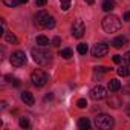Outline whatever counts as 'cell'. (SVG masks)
Instances as JSON below:
<instances>
[{
    "label": "cell",
    "mask_w": 130,
    "mask_h": 130,
    "mask_svg": "<svg viewBox=\"0 0 130 130\" xmlns=\"http://www.w3.org/2000/svg\"><path fill=\"white\" fill-rule=\"evenodd\" d=\"M77 106H78L80 109H84V107L87 106V101H86L84 98H81V100H78V101H77Z\"/></svg>",
    "instance_id": "25"
},
{
    "label": "cell",
    "mask_w": 130,
    "mask_h": 130,
    "mask_svg": "<svg viewBox=\"0 0 130 130\" xmlns=\"http://www.w3.org/2000/svg\"><path fill=\"white\" fill-rule=\"evenodd\" d=\"M52 98H54V95H52V93H47V95L44 96V101H51Z\"/></svg>",
    "instance_id": "31"
},
{
    "label": "cell",
    "mask_w": 130,
    "mask_h": 130,
    "mask_svg": "<svg viewBox=\"0 0 130 130\" xmlns=\"http://www.w3.org/2000/svg\"><path fill=\"white\" fill-rule=\"evenodd\" d=\"M77 51H78V54H80V55H86V54H87V51H89V46H87L86 43H80V44H78V47H77Z\"/></svg>",
    "instance_id": "19"
},
{
    "label": "cell",
    "mask_w": 130,
    "mask_h": 130,
    "mask_svg": "<svg viewBox=\"0 0 130 130\" xmlns=\"http://www.w3.org/2000/svg\"><path fill=\"white\" fill-rule=\"evenodd\" d=\"M107 87H109V90H110V92H118V90L121 89V83H119L116 78H113V80H110V81H109Z\"/></svg>",
    "instance_id": "13"
},
{
    "label": "cell",
    "mask_w": 130,
    "mask_h": 130,
    "mask_svg": "<svg viewBox=\"0 0 130 130\" xmlns=\"http://www.w3.org/2000/svg\"><path fill=\"white\" fill-rule=\"evenodd\" d=\"M106 95H107V90H106V87H103L101 84L95 86V87L90 90V98H92L93 101H100V100H104V98H106Z\"/></svg>",
    "instance_id": "8"
},
{
    "label": "cell",
    "mask_w": 130,
    "mask_h": 130,
    "mask_svg": "<svg viewBox=\"0 0 130 130\" xmlns=\"http://www.w3.org/2000/svg\"><path fill=\"white\" fill-rule=\"evenodd\" d=\"M84 2L89 3V5H93V3H95V0H84Z\"/></svg>",
    "instance_id": "34"
},
{
    "label": "cell",
    "mask_w": 130,
    "mask_h": 130,
    "mask_svg": "<svg viewBox=\"0 0 130 130\" xmlns=\"http://www.w3.org/2000/svg\"><path fill=\"white\" fill-rule=\"evenodd\" d=\"M118 75H119V77H127V75H130V68H128V64H127V66H121V68L118 69Z\"/></svg>",
    "instance_id": "18"
},
{
    "label": "cell",
    "mask_w": 130,
    "mask_h": 130,
    "mask_svg": "<svg viewBox=\"0 0 130 130\" xmlns=\"http://www.w3.org/2000/svg\"><path fill=\"white\" fill-rule=\"evenodd\" d=\"M46 3H47V0H35V5H37L38 8H43Z\"/></svg>",
    "instance_id": "26"
},
{
    "label": "cell",
    "mask_w": 130,
    "mask_h": 130,
    "mask_svg": "<svg viewBox=\"0 0 130 130\" xmlns=\"http://www.w3.org/2000/svg\"><path fill=\"white\" fill-rule=\"evenodd\" d=\"M60 6L63 11H68L71 8V0H60Z\"/></svg>",
    "instance_id": "21"
},
{
    "label": "cell",
    "mask_w": 130,
    "mask_h": 130,
    "mask_svg": "<svg viewBox=\"0 0 130 130\" xmlns=\"http://www.w3.org/2000/svg\"><path fill=\"white\" fill-rule=\"evenodd\" d=\"M93 124L96 128H101V130H107V128H112L115 125V121L110 115H106V113H101L98 116H95L93 119Z\"/></svg>",
    "instance_id": "4"
},
{
    "label": "cell",
    "mask_w": 130,
    "mask_h": 130,
    "mask_svg": "<svg viewBox=\"0 0 130 130\" xmlns=\"http://www.w3.org/2000/svg\"><path fill=\"white\" fill-rule=\"evenodd\" d=\"M9 61H11V64L14 68H20V66H23V64L26 63V54L23 51H15V52L11 54Z\"/></svg>",
    "instance_id": "6"
},
{
    "label": "cell",
    "mask_w": 130,
    "mask_h": 130,
    "mask_svg": "<svg viewBox=\"0 0 130 130\" xmlns=\"http://www.w3.org/2000/svg\"><path fill=\"white\" fill-rule=\"evenodd\" d=\"M51 44H52V46H55V47H58V46L61 44V38H60V37H54V38H52V41H51Z\"/></svg>",
    "instance_id": "24"
},
{
    "label": "cell",
    "mask_w": 130,
    "mask_h": 130,
    "mask_svg": "<svg viewBox=\"0 0 130 130\" xmlns=\"http://www.w3.org/2000/svg\"><path fill=\"white\" fill-rule=\"evenodd\" d=\"M72 55H74V52H72L71 47H63V49H60V57H63V58L69 60Z\"/></svg>",
    "instance_id": "16"
},
{
    "label": "cell",
    "mask_w": 130,
    "mask_h": 130,
    "mask_svg": "<svg viewBox=\"0 0 130 130\" xmlns=\"http://www.w3.org/2000/svg\"><path fill=\"white\" fill-rule=\"evenodd\" d=\"M31 81H32L34 86L43 87V86H46V83L49 81V77H47V74H46L44 71L37 69V71H34V72L31 74Z\"/></svg>",
    "instance_id": "5"
},
{
    "label": "cell",
    "mask_w": 130,
    "mask_h": 130,
    "mask_svg": "<svg viewBox=\"0 0 130 130\" xmlns=\"http://www.w3.org/2000/svg\"><path fill=\"white\" fill-rule=\"evenodd\" d=\"M124 20H125V22H130V11L124 14Z\"/></svg>",
    "instance_id": "32"
},
{
    "label": "cell",
    "mask_w": 130,
    "mask_h": 130,
    "mask_svg": "<svg viewBox=\"0 0 130 130\" xmlns=\"http://www.w3.org/2000/svg\"><path fill=\"white\" fill-rule=\"evenodd\" d=\"M127 115L130 116V104H128V107H127Z\"/></svg>",
    "instance_id": "36"
},
{
    "label": "cell",
    "mask_w": 130,
    "mask_h": 130,
    "mask_svg": "<svg viewBox=\"0 0 130 130\" xmlns=\"http://www.w3.org/2000/svg\"><path fill=\"white\" fill-rule=\"evenodd\" d=\"M124 92H125L127 95H130V86H127V87H124Z\"/></svg>",
    "instance_id": "33"
},
{
    "label": "cell",
    "mask_w": 130,
    "mask_h": 130,
    "mask_svg": "<svg viewBox=\"0 0 130 130\" xmlns=\"http://www.w3.org/2000/svg\"><path fill=\"white\" fill-rule=\"evenodd\" d=\"M101 8H103V11H106V12H110V11L115 8V2H113V0H104Z\"/></svg>",
    "instance_id": "15"
},
{
    "label": "cell",
    "mask_w": 130,
    "mask_h": 130,
    "mask_svg": "<svg viewBox=\"0 0 130 130\" xmlns=\"http://www.w3.org/2000/svg\"><path fill=\"white\" fill-rule=\"evenodd\" d=\"M107 106H109V107H113V109H118L119 106H122V101H121V98H118V96H110V98L107 100Z\"/></svg>",
    "instance_id": "12"
},
{
    "label": "cell",
    "mask_w": 130,
    "mask_h": 130,
    "mask_svg": "<svg viewBox=\"0 0 130 130\" xmlns=\"http://www.w3.org/2000/svg\"><path fill=\"white\" fill-rule=\"evenodd\" d=\"M107 52H109V46L106 43H96L92 49V55L96 57V58H101V57L107 55Z\"/></svg>",
    "instance_id": "9"
},
{
    "label": "cell",
    "mask_w": 130,
    "mask_h": 130,
    "mask_svg": "<svg viewBox=\"0 0 130 130\" xmlns=\"http://www.w3.org/2000/svg\"><path fill=\"white\" fill-rule=\"evenodd\" d=\"M35 25L40 28H44V29H52L55 26V19L52 15H49L46 11H40L35 15Z\"/></svg>",
    "instance_id": "2"
},
{
    "label": "cell",
    "mask_w": 130,
    "mask_h": 130,
    "mask_svg": "<svg viewBox=\"0 0 130 130\" xmlns=\"http://www.w3.org/2000/svg\"><path fill=\"white\" fill-rule=\"evenodd\" d=\"M22 101H23L25 104H28V106H32L35 100H34V95H32L31 92H28V90H26V92H23V93H22Z\"/></svg>",
    "instance_id": "11"
},
{
    "label": "cell",
    "mask_w": 130,
    "mask_h": 130,
    "mask_svg": "<svg viewBox=\"0 0 130 130\" xmlns=\"http://www.w3.org/2000/svg\"><path fill=\"white\" fill-rule=\"evenodd\" d=\"M78 128H81V130H89V128H90V121H89V118H80V119H78Z\"/></svg>",
    "instance_id": "14"
},
{
    "label": "cell",
    "mask_w": 130,
    "mask_h": 130,
    "mask_svg": "<svg viewBox=\"0 0 130 130\" xmlns=\"http://www.w3.org/2000/svg\"><path fill=\"white\" fill-rule=\"evenodd\" d=\"M5 38H6V41H8V43H12V44H17V43H19V40H17V37H15L14 34H11V32H8V34H5Z\"/></svg>",
    "instance_id": "20"
},
{
    "label": "cell",
    "mask_w": 130,
    "mask_h": 130,
    "mask_svg": "<svg viewBox=\"0 0 130 130\" xmlns=\"http://www.w3.org/2000/svg\"><path fill=\"white\" fill-rule=\"evenodd\" d=\"M31 55H32V58H34V61H35L37 64H41V66L47 64V63L52 60L51 52H47L46 49H43V46H40V47H32Z\"/></svg>",
    "instance_id": "1"
},
{
    "label": "cell",
    "mask_w": 130,
    "mask_h": 130,
    "mask_svg": "<svg viewBox=\"0 0 130 130\" xmlns=\"http://www.w3.org/2000/svg\"><path fill=\"white\" fill-rule=\"evenodd\" d=\"M112 60H113V63H115V64H119L122 58H121V55H113V58H112Z\"/></svg>",
    "instance_id": "28"
},
{
    "label": "cell",
    "mask_w": 130,
    "mask_h": 130,
    "mask_svg": "<svg viewBox=\"0 0 130 130\" xmlns=\"http://www.w3.org/2000/svg\"><path fill=\"white\" fill-rule=\"evenodd\" d=\"M101 25H103V29L106 32H109V34L116 32V31L121 29V20L116 15H107V17H104Z\"/></svg>",
    "instance_id": "3"
},
{
    "label": "cell",
    "mask_w": 130,
    "mask_h": 130,
    "mask_svg": "<svg viewBox=\"0 0 130 130\" xmlns=\"http://www.w3.org/2000/svg\"><path fill=\"white\" fill-rule=\"evenodd\" d=\"M3 3H5L6 6H9V8H15L17 5H20L19 0H3Z\"/></svg>",
    "instance_id": "23"
},
{
    "label": "cell",
    "mask_w": 130,
    "mask_h": 130,
    "mask_svg": "<svg viewBox=\"0 0 130 130\" xmlns=\"http://www.w3.org/2000/svg\"><path fill=\"white\" fill-rule=\"evenodd\" d=\"M124 60H125V63H127L128 66H130V51H128V52H127V54L124 55Z\"/></svg>",
    "instance_id": "29"
},
{
    "label": "cell",
    "mask_w": 130,
    "mask_h": 130,
    "mask_svg": "<svg viewBox=\"0 0 130 130\" xmlns=\"http://www.w3.org/2000/svg\"><path fill=\"white\" fill-rule=\"evenodd\" d=\"M19 124H20V127H22V128H29V127H31V124H29V119H28V118H20Z\"/></svg>",
    "instance_id": "22"
},
{
    "label": "cell",
    "mask_w": 130,
    "mask_h": 130,
    "mask_svg": "<svg viewBox=\"0 0 130 130\" xmlns=\"http://www.w3.org/2000/svg\"><path fill=\"white\" fill-rule=\"evenodd\" d=\"M95 71H96V72H103V74H104V72H109L110 69H109V68H104V66H100V68H95Z\"/></svg>",
    "instance_id": "27"
},
{
    "label": "cell",
    "mask_w": 130,
    "mask_h": 130,
    "mask_svg": "<svg viewBox=\"0 0 130 130\" xmlns=\"http://www.w3.org/2000/svg\"><path fill=\"white\" fill-rule=\"evenodd\" d=\"M35 41H37V44H38V46H43V47H44V46H49V44H51L49 38H47V37H44V35H38Z\"/></svg>",
    "instance_id": "17"
},
{
    "label": "cell",
    "mask_w": 130,
    "mask_h": 130,
    "mask_svg": "<svg viewBox=\"0 0 130 130\" xmlns=\"http://www.w3.org/2000/svg\"><path fill=\"white\" fill-rule=\"evenodd\" d=\"M11 83H12V84H14L15 87H19V86H20V80H17V78H14V80H12Z\"/></svg>",
    "instance_id": "30"
},
{
    "label": "cell",
    "mask_w": 130,
    "mask_h": 130,
    "mask_svg": "<svg viewBox=\"0 0 130 130\" xmlns=\"http://www.w3.org/2000/svg\"><path fill=\"white\" fill-rule=\"evenodd\" d=\"M127 44H128V40H127V37H124V35H119V37L113 38V41H112V46L116 47V49H121V47H124V46H127Z\"/></svg>",
    "instance_id": "10"
},
{
    "label": "cell",
    "mask_w": 130,
    "mask_h": 130,
    "mask_svg": "<svg viewBox=\"0 0 130 130\" xmlns=\"http://www.w3.org/2000/svg\"><path fill=\"white\" fill-rule=\"evenodd\" d=\"M19 3H28V0H19Z\"/></svg>",
    "instance_id": "35"
},
{
    "label": "cell",
    "mask_w": 130,
    "mask_h": 130,
    "mask_svg": "<svg viewBox=\"0 0 130 130\" xmlns=\"http://www.w3.org/2000/svg\"><path fill=\"white\" fill-rule=\"evenodd\" d=\"M86 32V25L83 20H77L74 25H72V37L75 38H81Z\"/></svg>",
    "instance_id": "7"
}]
</instances>
